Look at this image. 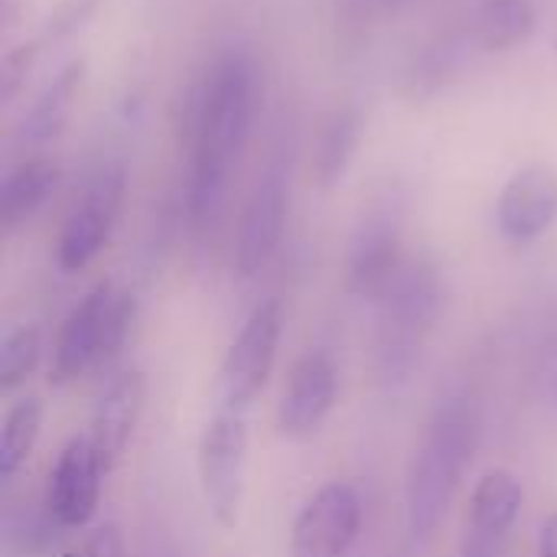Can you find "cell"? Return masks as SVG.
Listing matches in <instances>:
<instances>
[{
    "mask_svg": "<svg viewBox=\"0 0 557 557\" xmlns=\"http://www.w3.org/2000/svg\"><path fill=\"white\" fill-rule=\"evenodd\" d=\"M261 95L258 62L245 46L222 52L212 69L196 82L183 114V144L189 153L186 170V219L193 228H212L228 193L232 166L238 163Z\"/></svg>",
    "mask_w": 557,
    "mask_h": 557,
    "instance_id": "obj_1",
    "label": "cell"
},
{
    "mask_svg": "<svg viewBox=\"0 0 557 557\" xmlns=\"http://www.w3.org/2000/svg\"><path fill=\"white\" fill-rule=\"evenodd\" d=\"M476 431H480L476 408L467 395L454 392V395L441 398V405L434 408V414L428 421L424 441L418 444L411 467H408L405 525H408L411 539L428 542L441 529V522L473 463Z\"/></svg>",
    "mask_w": 557,
    "mask_h": 557,
    "instance_id": "obj_2",
    "label": "cell"
},
{
    "mask_svg": "<svg viewBox=\"0 0 557 557\" xmlns=\"http://www.w3.org/2000/svg\"><path fill=\"white\" fill-rule=\"evenodd\" d=\"M444 310V277L428 258H408L375 300V372L385 388H405L421 366Z\"/></svg>",
    "mask_w": 557,
    "mask_h": 557,
    "instance_id": "obj_3",
    "label": "cell"
},
{
    "mask_svg": "<svg viewBox=\"0 0 557 557\" xmlns=\"http://www.w3.org/2000/svg\"><path fill=\"white\" fill-rule=\"evenodd\" d=\"M137 313V300L131 290L114 287L111 281H98L62 320L52 343L49 382L65 388L85 379L91 369L104 366L124 346L131 323Z\"/></svg>",
    "mask_w": 557,
    "mask_h": 557,
    "instance_id": "obj_4",
    "label": "cell"
},
{
    "mask_svg": "<svg viewBox=\"0 0 557 557\" xmlns=\"http://www.w3.org/2000/svg\"><path fill=\"white\" fill-rule=\"evenodd\" d=\"M199 490L209 516L222 529H235L245 503V470H248V424L242 411L222 408L199 437L196 454Z\"/></svg>",
    "mask_w": 557,
    "mask_h": 557,
    "instance_id": "obj_5",
    "label": "cell"
},
{
    "mask_svg": "<svg viewBox=\"0 0 557 557\" xmlns=\"http://www.w3.org/2000/svg\"><path fill=\"white\" fill-rule=\"evenodd\" d=\"M405 261V196L398 186H385L356 225L349 248V287L375 304Z\"/></svg>",
    "mask_w": 557,
    "mask_h": 557,
    "instance_id": "obj_6",
    "label": "cell"
},
{
    "mask_svg": "<svg viewBox=\"0 0 557 557\" xmlns=\"http://www.w3.org/2000/svg\"><path fill=\"white\" fill-rule=\"evenodd\" d=\"M124 186H127V173H124V163H117V160L101 163L88 176V183H85L82 196L75 199L72 212L65 215L59 242H55V261L65 274L88 268L98 258V251L108 245L111 228L121 212Z\"/></svg>",
    "mask_w": 557,
    "mask_h": 557,
    "instance_id": "obj_7",
    "label": "cell"
},
{
    "mask_svg": "<svg viewBox=\"0 0 557 557\" xmlns=\"http://www.w3.org/2000/svg\"><path fill=\"white\" fill-rule=\"evenodd\" d=\"M281 330H284V313L277 300H261L248 313V320L242 323L238 336L232 339L222 359V372H219L222 408L242 411V414L251 408V401L261 395L277 362Z\"/></svg>",
    "mask_w": 557,
    "mask_h": 557,
    "instance_id": "obj_8",
    "label": "cell"
},
{
    "mask_svg": "<svg viewBox=\"0 0 557 557\" xmlns=\"http://www.w3.org/2000/svg\"><path fill=\"white\" fill-rule=\"evenodd\" d=\"M362 529V499L352 483L320 486L294 519L290 557H349Z\"/></svg>",
    "mask_w": 557,
    "mask_h": 557,
    "instance_id": "obj_9",
    "label": "cell"
},
{
    "mask_svg": "<svg viewBox=\"0 0 557 557\" xmlns=\"http://www.w3.org/2000/svg\"><path fill=\"white\" fill-rule=\"evenodd\" d=\"M287 212H290V176L281 163H271L258 176L242 209L238 238H235V271L242 277L261 274L268 261L277 255L287 228Z\"/></svg>",
    "mask_w": 557,
    "mask_h": 557,
    "instance_id": "obj_10",
    "label": "cell"
},
{
    "mask_svg": "<svg viewBox=\"0 0 557 557\" xmlns=\"http://www.w3.org/2000/svg\"><path fill=\"white\" fill-rule=\"evenodd\" d=\"M104 476L108 473H104L91 441L69 437L49 470L42 509L49 512V519L59 529H85L98 512Z\"/></svg>",
    "mask_w": 557,
    "mask_h": 557,
    "instance_id": "obj_11",
    "label": "cell"
},
{
    "mask_svg": "<svg viewBox=\"0 0 557 557\" xmlns=\"http://www.w3.org/2000/svg\"><path fill=\"white\" fill-rule=\"evenodd\" d=\"M339 392V372L326 349H310L300 356L284 382L277 405V428L287 441L313 437L330 418Z\"/></svg>",
    "mask_w": 557,
    "mask_h": 557,
    "instance_id": "obj_12",
    "label": "cell"
},
{
    "mask_svg": "<svg viewBox=\"0 0 557 557\" xmlns=\"http://www.w3.org/2000/svg\"><path fill=\"white\" fill-rule=\"evenodd\" d=\"M496 222L506 242L532 245L557 222V170L545 163L522 166L509 176L496 202Z\"/></svg>",
    "mask_w": 557,
    "mask_h": 557,
    "instance_id": "obj_13",
    "label": "cell"
},
{
    "mask_svg": "<svg viewBox=\"0 0 557 557\" xmlns=\"http://www.w3.org/2000/svg\"><path fill=\"white\" fill-rule=\"evenodd\" d=\"M480 55H486V49L470 20L463 26L441 33L411 59L408 75H405V95L414 101H428V98L447 91L454 82H460L476 65Z\"/></svg>",
    "mask_w": 557,
    "mask_h": 557,
    "instance_id": "obj_14",
    "label": "cell"
},
{
    "mask_svg": "<svg viewBox=\"0 0 557 557\" xmlns=\"http://www.w3.org/2000/svg\"><path fill=\"white\" fill-rule=\"evenodd\" d=\"M144 398H147V382L137 369L121 372L98 398L95 414H91V447L104 467V473H111L117 467V460L124 457L127 444L134 441V431L140 424L144 414Z\"/></svg>",
    "mask_w": 557,
    "mask_h": 557,
    "instance_id": "obj_15",
    "label": "cell"
},
{
    "mask_svg": "<svg viewBox=\"0 0 557 557\" xmlns=\"http://www.w3.org/2000/svg\"><path fill=\"white\" fill-rule=\"evenodd\" d=\"M525 503V486L509 470H490L470 496V522H467V545L483 555H496L503 539L512 532Z\"/></svg>",
    "mask_w": 557,
    "mask_h": 557,
    "instance_id": "obj_16",
    "label": "cell"
},
{
    "mask_svg": "<svg viewBox=\"0 0 557 557\" xmlns=\"http://www.w3.org/2000/svg\"><path fill=\"white\" fill-rule=\"evenodd\" d=\"M59 183V166L49 157H23L3 173L0 183V225L13 232L29 222Z\"/></svg>",
    "mask_w": 557,
    "mask_h": 557,
    "instance_id": "obj_17",
    "label": "cell"
},
{
    "mask_svg": "<svg viewBox=\"0 0 557 557\" xmlns=\"http://www.w3.org/2000/svg\"><path fill=\"white\" fill-rule=\"evenodd\" d=\"M359 140H362V111L356 104H339L323 117L313 147V176L320 186H333L343 180V173L349 170L359 150Z\"/></svg>",
    "mask_w": 557,
    "mask_h": 557,
    "instance_id": "obj_18",
    "label": "cell"
},
{
    "mask_svg": "<svg viewBox=\"0 0 557 557\" xmlns=\"http://www.w3.org/2000/svg\"><path fill=\"white\" fill-rule=\"evenodd\" d=\"M82 75H85V65L82 62H69V65H62L52 75V82L39 91V98L33 101V108L26 111L20 131H16V140L20 144L39 147V144H46L49 137L59 134V127L69 117L72 98H75V91L82 85Z\"/></svg>",
    "mask_w": 557,
    "mask_h": 557,
    "instance_id": "obj_19",
    "label": "cell"
},
{
    "mask_svg": "<svg viewBox=\"0 0 557 557\" xmlns=\"http://www.w3.org/2000/svg\"><path fill=\"white\" fill-rule=\"evenodd\" d=\"M470 23L486 52H509L535 33L539 10L532 0H483Z\"/></svg>",
    "mask_w": 557,
    "mask_h": 557,
    "instance_id": "obj_20",
    "label": "cell"
},
{
    "mask_svg": "<svg viewBox=\"0 0 557 557\" xmlns=\"http://www.w3.org/2000/svg\"><path fill=\"white\" fill-rule=\"evenodd\" d=\"M42 431V401L26 395L13 401L0 424V480H13V473L29 460Z\"/></svg>",
    "mask_w": 557,
    "mask_h": 557,
    "instance_id": "obj_21",
    "label": "cell"
},
{
    "mask_svg": "<svg viewBox=\"0 0 557 557\" xmlns=\"http://www.w3.org/2000/svg\"><path fill=\"white\" fill-rule=\"evenodd\" d=\"M39 356H42V330L36 323L7 330L0 339V392L20 388L36 372Z\"/></svg>",
    "mask_w": 557,
    "mask_h": 557,
    "instance_id": "obj_22",
    "label": "cell"
},
{
    "mask_svg": "<svg viewBox=\"0 0 557 557\" xmlns=\"http://www.w3.org/2000/svg\"><path fill=\"white\" fill-rule=\"evenodd\" d=\"M95 7H98V0H59L55 10L49 13L42 33H39V39H36V46H49V42L65 39L95 13Z\"/></svg>",
    "mask_w": 557,
    "mask_h": 557,
    "instance_id": "obj_23",
    "label": "cell"
},
{
    "mask_svg": "<svg viewBox=\"0 0 557 557\" xmlns=\"http://www.w3.org/2000/svg\"><path fill=\"white\" fill-rule=\"evenodd\" d=\"M379 10H388V3L385 0H336V20L346 36L362 33L375 20Z\"/></svg>",
    "mask_w": 557,
    "mask_h": 557,
    "instance_id": "obj_24",
    "label": "cell"
},
{
    "mask_svg": "<svg viewBox=\"0 0 557 557\" xmlns=\"http://www.w3.org/2000/svg\"><path fill=\"white\" fill-rule=\"evenodd\" d=\"M82 557H124V539H121L117 525H114V522L98 525V529L88 535V542H85V548H82Z\"/></svg>",
    "mask_w": 557,
    "mask_h": 557,
    "instance_id": "obj_25",
    "label": "cell"
},
{
    "mask_svg": "<svg viewBox=\"0 0 557 557\" xmlns=\"http://www.w3.org/2000/svg\"><path fill=\"white\" fill-rule=\"evenodd\" d=\"M539 557H557V512H552L542 522V532H539Z\"/></svg>",
    "mask_w": 557,
    "mask_h": 557,
    "instance_id": "obj_26",
    "label": "cell"
},
{
    "mask_svg": "<svg viewBox=\"0 0 557 557\" xmlns=\"http://www.w3.org/2000/svg\"><path fill=\"white\" fill-rule=\"evenodd\" d=\"M388 3V10H398V7H405V3H411V0H385Z\"/></svg>",
    "mask_w": 557,
    "mask_h": 557,
    "instance_id": "obj_27",
    "label": "cell"
},
{
    "mask_svg": "<svg viewBox=\"0 0 557 557\" xmlns=\"http://www.w3.org/2000/svg\"><path fill=\"white\" fill-rule=\"evenodd\" d=\"M460 557H490V555H483V552H476V548H463V555Z\"/></svg>",
    "mask_w": 557,
    "mask_h": 557,
    "instance_id": "obj_28",
    "label": "cell"
}]
</instances>
